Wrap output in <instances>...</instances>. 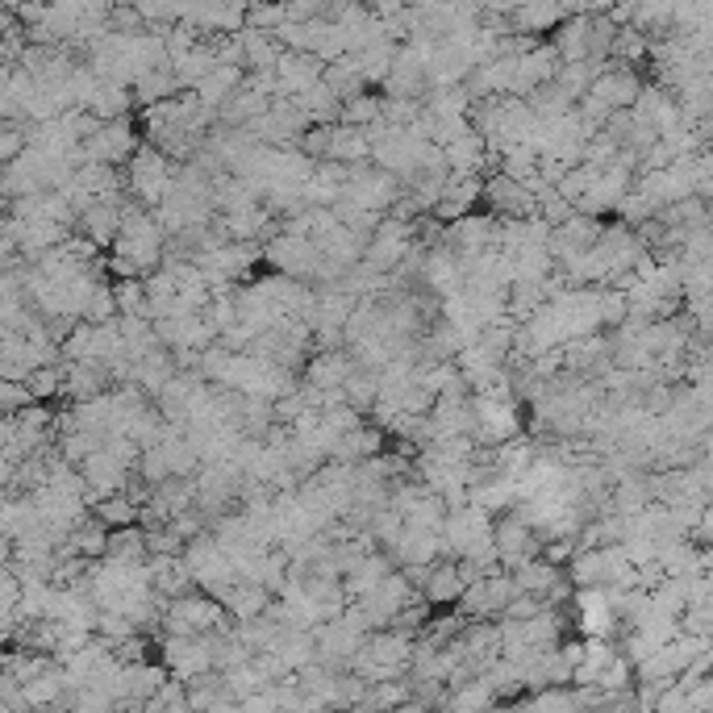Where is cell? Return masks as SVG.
<instances>
[{
	"label": "cell",
	"instance_id": "5",
	"mask_svg": "<svg viewBox=\"0 0 713 713\" xmlns=\"http://www.w3.org/2000/svg\"><path fill=\"white\" fill-rule=\"evenodd\" d=\"M25 146V134H17V130H4L0 125V167L9 164V159H17V150Z\"/></svg>",
	"mask_w": 713,
	"mask_h": 713
},
{
	"label": "cell",
	"instance_id": "2",
	"mask_svg": "<svg viewBox=\"0 0 713 713\" xmlns=\"http://www.w3.org/2000/svg\"><path fill=\"white\" fill-rule=\"evenodd\" d=\"M422 276L430 280V288L438 292V297H455L459 288H463V259L455 255V251H434L426 259V267H422Z\"/></svg>",
	"mask_w": 713,
	"mask_h": 713
},
{
	"label": "cell",
	"instance_id": "3",
	"mask_svg": "<svg viewBox=\"0 0 713 713\" xmlns=\"http://www.w3.org/2000/svg\"><path fill=\"white\" fill-rule=\"evenodd\" d=\"M93 513H96V522H105L109 530L138 522V505L125 497V493H109V497H96V500H93Z\"/></svg>",
	"mask_w": 713,
	"mask_h": 713
},
{
	"label": "cell",
	"instance_id": "1",
	"mask_svg": "<svg viewBox=\"0 0 713 713\" xmlns=\"http://www.w3.org/2000/svg\"><path fill=\"white\" fill-rule=\"evenodd\" d=\"M125 164H130V196H138V201H146V205H159V201L167 196V189H171V176H176L164 150H159L155 143L150 146L138 143Z\"/></svg>",
	"mask_w": 713,
	"mask_h": 713
},
{
	"label": "cell",
	"instance_id": "4",
	"mask_svg": "<svg viewBox=\"0 0 713 713\" xmlns=\"http://www.w3.org/2000/svg\"><path fill=\"white\" fill-rule=\"evenodd\" d=\"M22 384H25V392H29V401H50V397H59V392H63V359L34 367Z\"/></svg>",
	"mask_w": 713,
	"mask_h": 713
},
{
	"label": "cell",
	"instance_id": "6",
	"mask_svg": "<svg viewBox=\"0 0 713 713\" xmlns=\"http://www.w3.org/2000/svg\"><path fill=\"white\" fill-rule=\"evenodd\" d=\"M530 705H539V710H571L576 705V692H543Z\"/></svg>",
	"mask_w": 713,
	"mask_h": 713
}]
</instances>
